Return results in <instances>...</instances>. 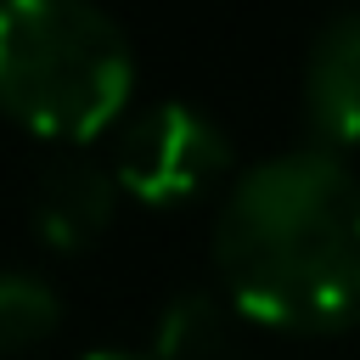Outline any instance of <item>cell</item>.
<instances>
[{"instance_id": "obj_4", "label": "cell", "mask_w": 360, "mask_h": 360, "mask_svg": "<svg viewBox=\"0 0 360 360\" xmlns=\"http://www.w3.org/2000/svg\"><path fill=\"white\" fill-rule=\"evenodd\" d=\"M304 107L321 141H360V6L321 22L304 62Z\"/></svg>"}, {"instance_id": "obj_5", "label": "cell", "mask_w": 360, "mask_h": 360, "mask_svg": "<svg viewBox=\"0 0 360 360\" xmlns=\"http://www.w3.org/2000/svg\"><path fill=\"white\" fill-rule=\"evenodd\" d=\"M112 208H118V174H107L101 163L68 158L34 191V231L51 248L73 253V248H90L112 225Z\"/></svg>"}, {"instance_id": "obj_8", "label": "cell", "mask_w": 360, "mask_h": 360, "mask_svg": "<svg viewBox=\"0 0 360 360\" xmlns=\"http://www.w3.org/2000/svg\"><path fill=\"white\" fill-rule=\"evenodd\" d=\"M84 360H141V354H118V349H101V354H84Z\"/></svg>"}, {"instance_id": "obj_7", "label": "cell", "mask_w": 360, "mask_h": 360, "mask_svg": "<svg viewBox=\"0 0 360 360\" xmlns=\"http://www.w3.org/2000/svg\"><path fill=\"white\" fill-rule=\"evenodd\" d=\"M56 326V292L28 270H0V354H22Z\"/></svg>"}, {"instance_id": "obj_3", "label": "cell", "mask_w": 360, "mask_h": 360, "mask_svg": "<svg viewBox=\"0 0 360 360\" xmlns=\"http://www.w3.org/2000/svg\"><path fill=\"white\" fill-rule=\"evenodd\" d=\"M225 163H231V146L219 124L186 101H146L118 124L112 174L124 191H135L152 208L191 202L225 174Z\"/></svg>"}, {"instance_id": "obj_2", "label": "cell", "mask_w": 360, "mask_h": 360, "mask_svg": "<svg viewBox=\"0 0 360 360\" xmlns=\"http://www.w3.org/2000/svg\"><path fill=\"white\" fill-rule=\"evenodd\" d=\"M135 90L124 28L96 0H0V107L51 141L101 135Z\"/></svg>"}, {"instance_id": "obj_6", "label": "cell", "mask_w": 360, "mask_h": 360, "mask_svg": "<svg viewBox=\"0 0 360 360\" xmlns=\"http://www.w3.org/2000/svg\"><path fill=\"white\" fill-rule=\"evenodd\" d=\"M231 338V315L208 292H186L158 321V360H214Z\"/></svg>"}, {"instance_id": "obj_1", "label": "cell", "mask_w": 360, "mask_h": 360, "mask_svg": "<svg viewBox=\"0 0 360 360\" xmlns=\"http://www.w3.org/2000/svg\"><path fill=\"white\" fill-rule=\"evenodd\" d=\"M214 264L242 315L281 332L360 321V180L326 146L253 163L219 202Z\"/></svg>"}]
</instances>
